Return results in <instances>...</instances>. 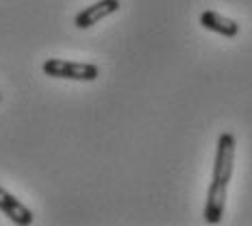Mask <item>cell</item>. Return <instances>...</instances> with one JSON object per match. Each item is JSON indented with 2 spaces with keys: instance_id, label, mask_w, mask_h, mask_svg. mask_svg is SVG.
Instances as JSON below:
<instances>
[{
  "instance_id": "cell-1",
  "label": "cell",
  "mask_w": 252,
  "mask_h": 226,
  "mask_svg": "<svg viewBox=\"0 0 252 226\" xmlns=\"http://www.w3.org/2000/svg\"><path fill=\"white\" fill-rule=\"evenodd\" d=\"M235 152H237V139L233 133H222L215 144V161L213 174L207 189V202H204V222L220 224L226 211L228 185L235 172Z\"/></svg>"
},
{
  "instance_id": "cell-2",
  "label": "cell",
  "mask_w": 252,
  "mask_h": 226,
  "mask_svg": "<svg viewBox=\"0 0 252 226\" xmlns=\"http://www.w3.org/2000/svg\"><path fill=\"white\" fill-rule=\"evenodd\" d=\"M41 70L50 78H65V81H83V83H92L100 76V67L96 63H87V61L46 59Z\"/></svg>"
},
{
  "instance_id": "cell-3",
  "label": "cell",
  "mask_w": 252,
  "mask_h": 226,
  "mask_svg": "<svg viewBox=\"0 0 252 226\" xmlns=\"http://www.w3.org/2000/svg\"><path fill=\"white\" fill-rule=\"evenodd\" d=\"M118 9H120V0H98V2L81 9L74 15V26L76 29H92L98 22H102L104 18L113 15Z\"/></svg>"
},
{
  "instance_id": "cell-4",
  "label": "cell",
  "mask_w": 252,
  "mask_h": 226,
  "mask_svg": "<svg viewBox=\"0 0 252 226\" xmlns=\"http://www.w3.org/2000/svg\"><path fill=\"white\" fill-rule=\"evenodd\" d=\"M0 211L18 226H29V224H33V220H35L33 211H31L26 204L20 202L11 192H7L2 185H0Z\"/></svg>"
},
{
  "instance_id": "cell-5",
  "label": "cell",
  "mask_w": 252,
  "mask_h": 226,
  "mask_svg": "<svg viewBox=\"0 0 252 226\" xmlns=\"http://www.w3.org/2000/svg\"><path fill=\"white\" fill-rule=\"evenodd\" d=\"M198 22H200V26H204L207 31L222 35V37H226V39L237 37L239 31H241L235 20H230V18H226V15H222L218 11H211V9H209V11H202L200 18H198Z\"/></svg>"
},
{
  "instance_id": "cell-6",
  "label": "cell",
  "mask_w": 252,
  "mask_h": 226,
  "mask_svg": "<svg viewBox=\"0 0 252 226\" xmlns=\"http://www.w3.org/2000/svg\"><path fill=\"white\" fill-rule=\"evenodd\" d=\"M0 100H2V96H0Z\"/></svg>"
}]
</instances>
